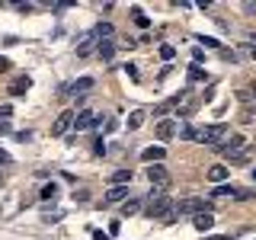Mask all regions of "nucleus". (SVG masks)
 Returning a JSON list of instances; mask_svg holds the SVG:
<instances>
[{
  "mask_svg": "<svg viewBox=\"0 0 256 240\" xmlns=\"http://www.w3.org/2000/svg\"><path fill=\"white\" fill-rule=\"evenodd\" d=\"M170 208H173V202H170V198H166V192H160V189H154V192H150L148 198H144L141 212L148 214V218H157V221H160V218H164L166 212H170Z\"/></svg>",
  "mask_w": 256,
  "mask_h": 240,
  "instance_id": "1",
  "label": "nucleus"
},
{
  "mask_svg": "<svg viewBox=\"0 0 256 240\" xmlns=\"http://www.w3.org/2000/svg\"><path fill=\"white\" fill-rule=\"evenodd\" d=\"M244 148H250L244 134H230V138L224 141L218 150H221V157H228V160H230V164H246V157H250V154H246Z\"/></svg>",
  "mask_w": 256,
  "mask_h": 240,
  "instance_id": "2",
  "label": "nucleus"
},
{
  "mask_svg": "<svg viewBox=\"0 0 256 240\" xmlns=\"http://www.w3.org/2000/svg\"><path fill=\"white\" fill-rule=\"evenodd\" d=\"M148 180H150V186L160 189V192L170 189V170H166L164 164H150L148 166Z\"/></svg>",
  "mask_w": 256,
  "mask_h": 240,
  "instance_id": "3",
  "label": "nucleus"
},
{
  "mask_svg": "<svg viewBox=\"0 0 256 240\" xmlns=\"http://www.w3.org/2000/svg\"><path fill=\"white\" fill-rule=\"evenodd\" d=\"M173 208L180 214H192V218H196L198 212H212V202H208V198H182V202H176Z\"/></svg>",
  "mask_w": 256,
  "mask_h": 240,
  "instance_id": "4",
  "label": "nucleus"
},
{
  "mask_svg": "<svg viewBox=\"0 0 256 240\" xmlns=\"http://www.w3.org/2000/svg\"><path fill=\"white\" fill-rule=\"evenodd\" d=\"M224 134H228V125H224V122H214V125H208V128L198 132V141H202L205 148H212V144H221Z\"/></svg>",
  "mask_w": 256,
  "mask_h": 240,
  "instance_id": "5",
  "label": "nucleus"
},
{
  "mask_svg": "<svg viewBox=\"0 0 256 240\" xmlns=\"http://www.w3.org/2000/svg\"><path fill=\"white\" fill-rule=\"evenodd\" d=\"M70 125H74V112H70V109H64L61 116H58V122L52 125V134H64Z\"/></svg>",
  "mask_w": 256,
  "mask_h": 240,
  "instance_id": "6",
  "label": "nucleus"
},
{
  "mask_svg": "<svg viewBox=\"0 0 256 240\" xmlns=\"http://www.w3.org/2000/svg\"><path fill=\"white\" fill-rule=\"evenodd\" d=\"M176 134V118H164V122H157V138L160 141H170Z\"/></svg>",
  "mask_w": 256,
  "mask_h": 240,
  "instance_id": "7",
  "label": "nucleus"
},
{
  "mask_svg": "<svg viewBox=\"0 0 256 240\" xmlns=\"http://www.w3.org/2000/svg\"><path fill=\"white\" fill-rule=\"evenodd\" d=\"M93 125H96V116L90 109H84L80 116H74V128H77V132H86V128H93Z\"/></svg>",
  "mask_w": 256,
  "mask_h": 240,
  "instance_id": "8",
  "label": "nucleus"
},
{
  "mask_svg": "<svg viewBox=\"0 0 256 240\" xmlns=\"http://www.w3.org/2000/svg\"><path fill=\"white\" fill-rule=\"evenodd\" d=\"M96 45H100V48H96V54H100L102 61H112V54H116V48H118L116 42H112V38H100Z\"/></svg>",
  "mask_w": 256,
  "mask_h": 240,
  "instance_id": "9",
  "label": "nucleus"
},
{
  "mask_svg": "<svg viewBox=\"0 0 256 240\" xmlns=\"http://www.w3.org/2000/svg\"><path fill=\"white\" fill-rule=\"evenodd\" d=\"M93 42H96V32H86V36H80V42H77V54H80V58H86V54L93 52Z\"/></svg>",
  "mask_w": 256,
  "mask_h": 240,
  "instance_id": "10",
  "label": "nucleus"
},
{
  "mask_svg": "<svg viewBox=\"0 0 256 240\" xmlns=\"http://www.w3.org/2000/svg\"><path fill=\"white\" fill-rule=\"evenodd\" d=\"M205 176H208V180H212V182H214V186H221V182H224V180H228V176H230V173H228V166H224V164H214V166H212V170H208Z\"/></svg>",
  "mask_w": 256,
  "mask_h": 240,
  "instance_id": "11",
  "label": "nucleus"
},
{
  "mask_svg": "<svg viewBox=\"0 0 256 240\" xmlns=\"http://www.w3.org/2000/svg\"><path fill=\"white\" fill-rule=\"evenodd\" d=\"M192 224H196V230H212V224H214V218H212V212H198L196 218H192Z\"/></svg>",
  "mask_w": 256,
  "mask_h": 240,
  "instance_id": "12",
  "label": "nucleus"
},
{
  "mask_svg": "<svg viewBox=\"0 0 256 240\" xmlns=\"http://www.w3.org/2000/svg\"><path fill=\"white\" fill-rule=\"evenodd\" d=\"M164 154H166V148H144L141 160H144V164H160V160H164Z\"/></svg>",
  "mask_w": 256,
  "mask_h": 240,
  "instance_id": "13",
  "label": "nucleus"
},
{
  "mask_svg": "<svg viewBox=\"0 0 256 240\" xmlns=\"http://www.w3.org/2000/svg\"><path fill=\"white\" fill-rule=\"evenodd\" d=\"M125 196H128V186H112V189L106 192V205H118Z\"/></svg>",
  "mask_w": 256,
  "mask_h": 240,
  "instance_id": "14",
  "label": "nucleus"
},
{
  "mask_svg": "<svg viewBox=\"0 0 256 240\" xmlns=\"http://www.w3.org/2000/svg\"><path fill=\"white\" fill-rule=\"evenodd\" d=\"M29 86H32V80H29V77H16L13 84H10V96H22V93L29 90Z\"/></svg>",
  "mask_w": 256,
  "mask_h": 240,
  "instance_id": "15",
  "label": "nucleus"
},
{
  "mask_svg": "<svg viewBox=\"0 0 256 240\" xmlns=\"http://www.w3.org/2000/svg\"><path fill=\"white\" fill-rule=\"evenodd\" d=\"M182 96H186V93H176V96H170V100H164V102H160V106H157L154 112H157V116H164V112H170L173 106H180V100H182Z\"/></svg>",
  "mask_w": 256,
  "mask_h": 240,
  "instance_id": "16",
  "label": "nucleus"
},
{
  "mask_svg": "<svg viewBox=\"0 0 256 240\" xmlns=\"http://www.w3.org/2000/svg\"><path fill=\"white\" fill-rule=\"evenodd\" d=\"M109 182L112 186H128V182H132V170H116L109 176Z\"/></svg>",
  "mask_w": 256,
  "mask_h": 240,
  "instance_id": "17",
  "label": "nucleus"
},
{
  "mask_svg": "<svg viewBox=\"0 0 256 240\" xmlns=\"http://www.w3.org/2000/svg\"><path fill=\"white\" fill-rule=\"evenodd\" d=\"M234 192H237V186H230V182H221V186H214V189H212V198H224V196L234 198Z\"/></svg>",
  "mask_w": 256,
  "mask_h": 240,
  "instance_id": "18",
  "label": "nucleus"
},
{
  "mask_svg": "<svg viewBox=\"0 0 256 240\" xmlns=\"http://www.w3.org/2000/svg\"><path fill=\"white\" fill-rule=\"evenodd\" d=\"M186 77H189V84H202V80H205L208 74H205V70H202V64H192V68H189V74H186Z\"/></svg>",
  "mask_w": 256,
  "mask_h": 240,
  "instance_id": "19",
  "label": "nucleus"
},
{
  "mask_svg": "<svg viewBox=\"0 0 256 240\" xmlns=\"http://www.w3.org/2000/svg\"><path fill=\"white\" fill-rule=\"evenodd\" d=\"M141 125H144V112H141V109H134L132 116H128V132H138Z\"/></svg>",
  "mask_w": 256,
  "mask_h": 240,
  "instance_id": "20",
  "label": "nucleus"
},
{
  "mask_svg": "<svg viewBox=\"0 0 256 240\" xmlns=\"http://www.w3.org/2000/svg\"><path fill=\"white\" fill-rule=\"evenodd\" d=\"M42 198H45V202H54V198H58V182H45V186H42Z\"/></svg>",
  "mask_w": 256,
  "mask_h": 240,
  "instance_id": "21",
  "label": "nucleus"
},
{
  "mask_svg": "<svg viewBox=\"0 0 256 240\" xmlns=\"http://www.w3.org/2000/svg\"><path fill=\"white\" fill-rule=\"evenodd\" d=\"M90 86H93V80H90V77H80L77 84L70 86V90H74V93H86V90H90Z\"/></svg>",
  "mask_w": 256,
  "mask_h": 240,
  "instance_id": "22",
  "label": "nucleus"
},
{
  "mask_svg": "<svg viewBox=\"0 0 256 240\" xmlns=\"http://www.w3.org/2000/svg\"><path fill=\"white\" fill-rule=\"evenodd\" d=\"M132 16H134V22H138L141 29H144V26H150V20L144 16V10H141V6H134V10H132Z\"/></svg>",
  "mask_w": 256,
  "mask_h": 240,
  "instance_id": "23",
  "label": "nucleus"
},
{
  "mask_svg": "<svg viewBox=\"0 0 256 240\" xmlns=\"http://www.w3.org/2000/svg\"><path fill=\"white\" fill-rule=\"evenodd\" d=\"M93 32H96V38H112V26H109V22H100Z\"/></svg>",
  "mask_w": 256,
  "mask_h": 240,
  "instance_id": "24",
  "label": "nucleus"
},
{
  "mask_svg": "<svg viewBox=\"0 0 256 240\" xmlns=\"http://www.w3.org/2000/svg\"><path fill=\"white\" fill-rule=\"evenodd\" d=\"M134 212H141V202H138V198H132V202H122V214H134Z\"/></svg>",
  "mask_w": 256,
  "mask_h": 240,
  "instance_id": "25",
  "label": "nucleus"
},
{
  "mask_svg": "<svg viewBox=\"0 0 256 240\" xmlns=\"http://www.w3.org/2000/svg\"><path fill=\"white\" fill-rule=\"evenodd\" d=\"M160 58H164V61H173L176 58V48L173 45H160Z\"/></svg>",
  "mask_w": 256,
  "mask_h": 240,
  "instance_id": "26",
  "label": "nucleus"
},
{
  "mask_svg": "<svg viewBox=\"0 0 256 240\" xmlns=\"http://www.w3.org/2000/svg\"><path fill=\"white\" fill-rule=\"evenodd\" d=\"M93 154H96V157H102V154H106V144H102V138H96V144H93Z\"/></svg>",
  "mask_w": 256,
  "mask_h": 240,
  "instance_id": "27",
  "label": "nucleus"
},
{
  "mask_svg": "<svg viewBox=\"0 0 256 240\" xmlns=\"http://www.w3.org/2000/svg\"><path fill=\"white\" fill-rule=\"evenodd\" d=\"M182 138H186V141H192V138H198V132H196L192 125H186V128H182Z\"/></svg>",
  "mask_w": 256,
  "mask_h": 240,
  "instance_id": "28",
  "label": "nucleus"
},
{
  "mask_svg": "<svg viewBox=\"0 0 256 240\" xmlns=\"http://www.w3.org/2000/svg\"><path fill=\"white\" fill-rule=\"evenodd\" d=\"M10 132H13V125H10V122H6V118H4V116H0V134H10Z\"/></svg>",
  "mask_w": 256,
  "mask_h": 240,
  "instance_id": "29",
  "label": "nucleus"
},
{
  "mask_svg": "<svg viewBox=\"0 0 256 240\" xmlns=\"http://www.w3.org/2000/svg\"><path fill=\"white\" fill-rule=\"evenodd\" d=\"M198 42L208 45V48H218V38H205V36H198Z\"/></svg>",
  "mask_w": 256,
  "mask_h": 240,
  "instance_id": "30",
  "label": "nucleus"
},
{
  "mask_svg": "<svg viewBox=\"0 0 256 240\" xmlns=\"http://www.w3.org/2000/svg\"><path fill=\"white\" fill-rule=\"evenodd\" d=\"M16 141H32V132H16Z\"/></svg>",
  "mask_w": 256,
  "mask_h": 240,
  "instance_id": "31",
  "label": "nucleus"
},
{
  "mask_svg": "<svg viewBox=\"0 0 256 240\" xmlns=\"http://www.w3.org/2000/svg\"><path fill=\"white\" fill-rule=\"evenodd\" d=\"M0 70H10V58H4V54H0Z\"/></svg>",
  "mask_w": 256,
  "mask_h": 240,
  "instance_id": "32",
  "label": "nucleus"
},
{
  "mask_svg": "<svg viewBox=\"0 0 256 240\" xmlns=\"http://www.w3.org/2000/svg\"><path fill=\"white\" fill-rule=\"evenodd\" d=\"M0 164H10V154H6L4 148H0Z\"/></svg>",
  "mask_w": 256,
  "mask_h": 240,
  "instance_id": "33",
  "label": "nucleus"
},
{
  "mask_svg": "<svg viewBox=\"0 0 256 240\" xmlns=\"http://www.w3.org/2000/svg\"><path fill=\"white\" fill-rule=\"evenodd\" d=\"M93 240H112L109 234H102V230H96V234H93Z\"/></svg>",
  "mask_w": 256,
  "mask_h": 240,
  "instance_id": "34",
  "label": "nucleus"
},
{
  "mask_svg": "<svg viewBox=\"0 0 256 240\" xmlns=\"http://www.w3.org/2000/svg\"><path fill=\"white\" fill-rule=\"evenodd\" d=\"M208 240H230V237H218V234H212V237H208Z\"/></svg>",
  "mask_w": 256,
  "mask_h": 240,
  "instance_id": "35",
  "label": "nucleus"
},
{
  "mask_svg": "<svg viewBox=\"0 0 256 240\" xmlns=\"http://www.w3.org/2000/svg\"><path fill=\"white\" fill-rule=\"evenodd\" d=\"M250 100H253V102H256V86H253V90H250Z\"/></svg>",
  "mask_w": 256,
  "mask_h": 240,
  "instance_id": "36",
  "label": "nucleus"
},
{
  "mask_svg": "<svg viewBox=\"0 0 256 240\" xmlns=\"http://www.w3.org/2000/svg\"><path fill=\"white\" fill-rule=\"evenodd\" d=\"M250 52H253V58H256V45H253V48H250Z\"/></svg>",
  "mask_w": 256,
  "mask_h": 240,
  "instance_id": "37",
  "label": "nucleus"
},
{
  "mask_svg": "<svg viewBox=\"0 0 256 240\" xmlns=\"http://www.w3.org/2000/svg\"><path fill=\"white\" fill-rule=\"evenodd\" d=\"M250 176H253V180H256V166H253V173H250Z\"/></svg>",
  "mask_w": 256,
  "mask_h": 240,
  "instance_id": "38",
  "label": "nucleus"
}]
</instances>
